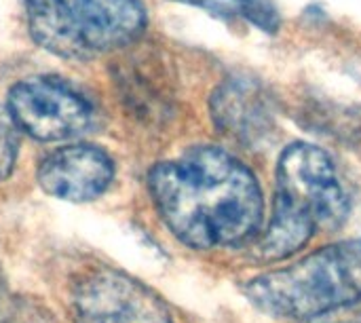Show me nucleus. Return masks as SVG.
<instances>
[{"label":"nucleus","instance_id":"6","mask_svg":"<svg viewBox=\"0 0 361 323\" xmlns=\"http://www.w3.org/2000/svg\"><path fill=\"white\" fill-rule=\"evenodd\" d=\"M76 323H173L157 294L133 277L99 269L74 292Z\"/></svg>","mask_w":361,"mask_h":323},{"label":"nucleus","instance_id":"1","mask_svg":"<svg viewBox=\"0 0 361 323\" xmlns=\"http://www.w3.org/2000/svg\"><path fill=\"white\" fill-rule=\"evenodd\" d=\"M148 184L167 228L195 250L239 245L262 222L264 201L254 173L222 148L197 146L163 161Z\"/></svg>","mask_w":361,"mask_h":323},{"label":"nucleus","instance_id":"9","mask_svg":"<svg viewBox=\"0 0 361 323\" xmlns=\"http://www.w3.org/2000/svg\"><path fill=\"white\" fill-rule=\"evenodd\" d=\"M17 125L6 106H0V182L11 176L17 161Z\"/></svg>","mask_w":361,"mask_h":323},{"label":"nucleus","instance_id":"8","mask_svg":"<svg viewBox=\"0 0 361 323\" xmlns=\"http://www.w3.org/2000/svg\"><path fill=\"white\" fill-rule=\"evenodd\" d=\"M216 127L231 140L252 146L271 129V110L260 91L250 80H228L212 97Z\"/></svg>","mask_w":361,"mask_h":323},{"label":"nucleus","instance_id":"10","mask_svg":"<svg viewBox=\"0 0 361 323\" xmlns=\"http://www.w3.org/2000/svg\"><path fill=\"white\" fill-rule=\"evenodd\" d=\"M176 2L192 4L220 17H235L250 11V0H176Z\"/></svg>","mask_w":361,"mask_h":323},{"label":"nucleus","instance_id":"7","mask_svg":"<svg viewBox=\"0 0 361 323\" xmlns=\"http://www.w3.org/2000/svg\"><path fill=\"white\" fill-rule=\"evenodd\" d=\"M114 178V163L106 150L89 144L63 146L42 159L38 182L51 197L63 201H93Z\"/></svg>","mask_w":361,"mask_h":323},{"label":"nucleus","instance_id":"3","mask_svg":"<svg viewBox=\"0 0 361 323\" xmlns=\"http://www.w3.org/2000/svg\"><path fill=\"white\" fill-rule=\"evenodd\" d=\"M250 303L273 315L313 319L361 303V239L324 248L245 286Z\"/></svg>","mask_w":361,"mask_h":323},{"label":"nucleus","instance_id":"5","mask_svg":"<svg viewBox=\"0 0 361 323\" xmlns=\"http://www.w3.org/2000/svg\"><path fill=\"white\" fill-rule=\"evenodd\" d=\"M6 110L17 129L42 142L78 138L95 125L93 104L78 89L53 76L17 83L8 93Z\"/></svg>","mask_w":361,"mask_h":323},{"label":"nucleus","instance_id":"2","mask_svg":"<svg viewBox=\"0 0 361 323\" xmlns=\"http://www.w3.org/2000/svg\"><path fill=\"white\" fill-rule=\"evenodd\" d=\"M347 212V193L332 159L307 142L288 146L277 163L275 207L258 243L260 258H290L315 235L338 228Z\"/></svg>","mask_w":361,"mask_h":323},{"label":"nucleus","instance_id":"4","mask_svg":"<svg viewBox=\"0 0 361 323\" xmlns=\"http://www.w3.org/2000/svg\"><path fill=\"white\" fill-rule=\"evenodd\" d=\"M32 38L63 59H95L135 42L146 28L140 0H21Z\"/></svg>","mask_w":361,"mask_h":323},{"label":"nucleus","instance_id":"11","mask_svg":"<svg viewBox=\"0 0 361 323\" xmlns=\"http://www.w3.org/2000/svg\"><path fill=\"white\" fill-rule=\"evenodd\" d=\"M307 323H361V313H349V315H338V311L313 317Z\"/></svg>","mask_w":361,"mask_h":323}]
</instances>
